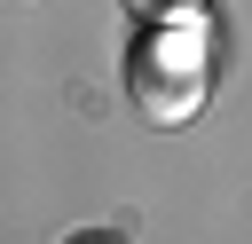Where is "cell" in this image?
I'll list each match as a JSON object with an SVG mask.
<instances>
[{
    "label": "cell",
    "mask_w": 252,
    "mask_h": 244,
    "mask_svg": "<svg viewBox=\"0 0 252 244\" xmlns=\"http://www.w3.org/2000/svg\"><path fill=\"white\" fill-rule=\"evenodd\" d=\"M126 94L150 126H189L213 94V47L189 24H150L126 47Z\"/></svg>",
    "instance_id": "cell-1"
},
{
    "label": "cell",
    "mask_w": 252,
    "mask_h": 244,
    "mask_svg": "<svg viewBox=\"0 0 252 244\" xmlns=\"http://www.w3.org/2000/svg\"><path fill=\"white\" fill-rule=\"evenodd\" d=\"M205 0H126V16H150V24H181V16H197Z\"/></svg>",
    "instance_id": "cell-2"
},
{
    "label": "cell",
    "mask_w": 252,
    "mask_h": 244,
    "mask_svg": "<svg viewBox=\"0 0 252 244\" xmlns=\"http://www.w3.org/2000/svg\"><path fill=\"white\" fill-rule=\"evenodd\" d=\"M87 244H110V236H87Z\"/></svg>",
    "instance_id": "cell-3"
}]
</instances>
